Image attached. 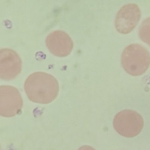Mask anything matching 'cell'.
I'll return each mask as SVG.
<instances>
[{"label": "cell", "mask_w": 150, "mask_h": 150, "mask_svg": "<svg viewBox=\"0 0 150 150\" xmlns=\"http://www.w3.org/2000/svg\"><path fill=\"white\" fill-rule=\"evenodd\" d=\"M140 39L150 45V17L144 19L138 29Z\"/></svg>", "instance_id": "cell-8"}, {"label": "cell", "mask_w": 150, "mask_h": 150, "mask_svg": "<svg viewBox=\"0 0 150 150\" xmlns=\"http://www.w3.org/2000/svg\"><path fill=\"white\" fill-rule=\"evenodd\" d=\"M142 117L132 110H124L118 112L113 120L115 131L121 135L132 138L138 135L144 127Z\"/></svg>", "instance_id": "cell-3"}, {"label": "cell", "mask_w": 150, "mask_h": 150, "mask_svg": "<svg viewBox=\"0 0 150 150\" xmlns=\"http://www.w3.org/2000/svg\"><path fill=\"white\" fill-rule=\"evenodd\" d=\"M78 150H96L93 147L88 145H84L81 146Z\"/></svg>", "instance_id": "cell-9"}, {"label": "cell", "mask_w": 150, "mask_h": 150, "mask_svg": "<svg viewBox=\"0 0 150 150\" xmlns=\"http://www.w3.org/2000/svg\"><path fill=\"white\" fill-rule=\"evenodd\" d=\"M22 60L18 54L11 49H0V79L9 80L21 71Z\"/></svg>", "instance_id": "cell-6"}, {"label": "cell", "mask_w": 150, "mask_h": 150, "mask_svg": "<svg viewBox=\"0 0 150 150\" xmlns=\"http://www.w3.org/2000/svg\"><path fill=\"white\" fill-rule=\"evenodd\" d=\"M140 17L141 10L136 4L124 5L117 13L115 20L116 29L123 34L129 33L135 27Z\"/></svg>", "instance_id": "cell-5"}, {"label": "cell", "mask_w": 150, "mask_h": 150, "mask_svg": "<svg viewBox=\"0 0 150 150\" xmlns=\"http://www.w3.org/2000/svg\"><path fill=\"white\" fill-rule=\"evenodd\" d=\"M121 62L122 67L128 73L139 76L150 66V53L139 44H131L124 49Z\"/></svg>", "instance_id": "cell-2"}, {"label": "cell", "mask_w": 150, "mask_h": 150, "mask_svg": "<svg viewBox=\"0 0 150 150\" xmlns=\"http://www.w3.org/2000/svg\"><path fill=\"white\" fill-rule=\"evenodd\" d=\"M25 91L33 102L48 104L53 101L59 93V83L55 77L45 72H35L26 79Z\"/></svg>", "instance_id": "cell-1"}, {"label": "cell", "mask_w": 150, "mask_h": 150, "mask_svg": "<svg viewBox=\"0 0 150 150\" xmlns=\"http://www.w3.org/2000/svg\"><path fill=\"white\" fill-rule=\"evenodd\" d=\"M23 100L19 90L11 86H0V115L11 117L22 110Z\"/></svg>", "instance_id": "cell-4"}, {"label": "cell", "mask_w": 150, "mask_h": 150, "mask_svg": "<svg viewBox=\"0 0 150 150\" xmlns=\"http://www.w3.org/2000/svg\"><path fill=\"white\" fill-rule=\"evenodd\" d=\"M49 51L55 56H68L73 47V42L70 36L62 30H54L49 34L46 39Z\"/></svg>", "instance_id": "cell-7"}, {"label": "cell", "mask_w": 150, "mask_h": 150, "mask_svg": "<svg viewBox=\"0 0 150 150\" xmlns=\"http://www.w3.org/2000/svg\"><path fill=\"white\" fill-rule=\"evenodd\" d=\"M0 150H2V149H1V145H0Z\"/></svg>", "instance_id": "cell-10"}]
</instances>
